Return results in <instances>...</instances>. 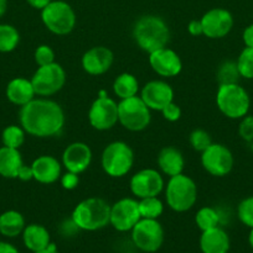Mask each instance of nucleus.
<instances>
[{
    "label": "nucleus",
    "mask_w": 253,
    "mask_h": 253,
    "mask_svg": "<svg viewBox=\"0 0 253 253\" xmlns=\"http://www.w3.org/2000/svg\"><path fill=\"white\" fill-rule=\"evenodd\" d=\"M19 120L25 132L34 137L45 138L61 132L66 116L59 103L46 98H39L21 106Z\"/></svg>",
    "instance_id": "obj_1"
},
{
    "label": "nucleus",
    "mask_w": 253,
    "mask_h": 253,
    "mask_svg": "<svg viewBox=\"0 0 253 253\" xmlns=\"http://www.w3.org/2000/svg\"><path fill=\"white\" fill-rule=\"evenodd\" d=\"M133 39L143 51L151 53L168 46L170 41V30L160 16L144 15L134 24Z\"/></svg>",
    "instance_id": "obj_2"
},
{
    "label": "nucleus",
    "mask_w": 253,
    "mask_h": 253,
    "mask_svg": "<svg viewBox=\"0 0 253 253\" xmlns=\"http://www.w3.org/2000/svg\"><path fill=\"white\" fill-rule=\"evenodd\" d=\"M111 205L102 198H88L76 205L72 211V221L79 230L97 231L109 224Z\"/></svg>",
    "instance_id": "obj_3"
},
{
    "label": "nucleus",
    "mask_w": 253,
    "mask_h": 253,
    "mask_svg": "<svg viewBox=\"0 0 253 253\" xmlns=\"http://www.w3.org/2000/svg\"><path fill=\"white\" fill-rule=\"evenodd\" d=\"M165 199L168 207L174 211H189L197 200L196 183L184 173L170 177L165 188Z\"/></svg>",
    "instance_id": "obj_4"
},
{
    "label": "nucleus",
    "mask_w": 253,
    "mask_h": 253,
    "mask_svg": "<svg viewBox=\"0 0 253 253\" xmlns=\"http://www.w3.org/2000/svg\"><path fill=\"white\" fill-rule=\"evenodd\" d=\"M216 104L226 118L242 119L250 111L251 99L238 83L221 84L216 93Z\"/></svg>",
    "instance_id": "obj_5"
},
{
    "label": "nucleus",
    "mask_w": 253,
    "mask_h": 253,
    "mask_svg": "<svg viewBox=\"0 0 253 253\" xmlns=\"http://www.w3.org/2000/svg\"><path fill=\"white\" fill-rule=\"evenodd\" d=\"M101 165L112 178H122L130 172L134 165V152L128 143L114 141L102 152Z\"/></svg>",
    "instance_id": "obj_6"
},
{
    "label": "nucleus",
    "mask_w": 253,
    "mask_h": 253,
    "mask_svg": "<svg viewBox=\"0 0 253 253\" xmlns=\"http://www.w3.org/2000/svg\"><path fill=\"white\" fill-rule=\"evenodd\" d=\"M41 20L50 32L64 36L73 31L77 17L68 2L63 0H52L41 10Z\"/></svg>",
    "instance_id": "obj_7"
},
{
    "label": "nucleus",
    "mask_w": 253,
    "mask_h": 253,
    "mask_svg": "<svg viewBox=\"0 0 253 253\" xmlns=\"http://www.w3.org/2000/svg\"><path fill=\"white\" fill-rule=\"evenodd\" d=\"M151 120L150 109L140 96L122 99L118 103V123L133 132L145 130Z\"/></svg>",
    "instance_id": "obj_8"
},
{
    "label": "nucleus",
    "mask_w": 253,
    "mask_h": 253,
    "mask_svg": "<svg viewBox=\"0 0 253 253\" xmlns=\"http://www.w3.org/2000/svg\"><path fill=\"white\" fill-rule=\"evenodd\" d=\"M32 86L36 95L47 98L55 95L63 88L66 83V72L61 64L54 63L37 68L31 78Z\"/></svg>",
    "instance_id": "obj_9"
},
{
    "label": "nucleus",
    "mask_w": 253,
    "mask_h": 253,
    "mask_svg": "<svg viewBox=\"0 0 253 253\" xmlns=\"http://www.w3.org/2000/svg\"><path fill=\"white\" fill-rule=\"evenodd\" d=\"M164 229L158 219H140L131 229V241L136 249L154 253L164 244Z\"/></svg>",
    "instance_id": "obj_10"
},
{
    "label": "nucleus",
    "mask_w": 253,
    "mask_h": 253,
    "mask_svg": "<svg viewBox=\"0 0 253 253\" xmlns=\"http://www.w3.org/2000/svg\"><path fill=\"white\" fill-rule=\"evenodd\" d=\"M233 155L225 145L211 143L201 152V165L203 169L213 177H225L232 170Z\"/></svg>",
    "instance_id": "obj_11"
},
{
    "label": "nucleus",
    "mask_w": 253,
    "mask_h": 253,
    "mask_svg": "<svg viewBox=\"0 0 253 253\" xmlns=\"http://www.w3.org/2000/svg\"><path fill=\"white\" fill-rule=\"evenodd\" d=\"M88 121L96 130H111L118 123V104L109 96H98L89 108Z\"/></svg>",
    "instance_id": "obj_12"
},
{
    "label": "nucleus",
    "mask_w": 253,
    "mask_h": 253,
    "mask_svg": "<svg viewBox=\"0 0 253 253\" xmlns=\"http://www.w3.org/2000/svg\"><path fill=\"white\" fill-rule=\"evenodd\" d=\"M141 219L139 203L131 198H123L111 205L109 224L119 232L131 231L136 222Z\"/></svg>",
    "instance_id": "obj_13"
},
{
    "label": "nucleus",
    "mask_w": 253,
    "mask_h": 253,
    "mask_svg": "<svg viewBox=\"0 0 253 253\" xmlns=\"http://www.w3.org/2000/svg\"><path fill=\"white\" fill-rule=\"evenodd\" d=\"M130 192L138 199L158 197L164 190L163 175L153 168H145L136 172L129 182Z\"/></svg>",
    "instance_id": "obj_14"
},
{
    "label": "nucleus",
    "mask_w": 253,
    "mask_h": 253,
    "mask_svg": "<svg viewBox=\"0 0 253 253\" xmlns=\"http://www.w3.org/2000/svg\"><path fill=\"white\" fill-rule=\"evenodd\" d=\"M203 35L208 39H222L227 36L233 27V16L228 10L215 7L208 10L201 17Z\"/></svg>",
    "instance_id": "obj_15"
},
{
    "label": "nucleus",
    "mask_w": 253,
    "mask_h": 253,
    "mask_svg": "<svg viewBox=\"0 0 253 253\" xmlns=\"http://www.w3.org/2000/svg\"><path fill=\"white\" fill-rule=\"evenodd\" d=\"M149 64L156 74L165 78L176 77L183 69V62L179 54L168 47L149 53Z\"/></svg>",
    "instance_id": "obj_16"
},
{
    "label": "nucleus",
    "mask_w": 253,
    "mask_h": 253,
    "mask_svg": "<svg viewBox=\"0 0 253 253\" xmlns=\"http://www.w3.org/2000/svg\"><path fill=\"white\" fill-rule=\"evenodd\" d=\"M140 98L150 110L161 111L174 101V90L164 81H150L143 86Z\"/></svg>",
    "instance_id": "obj_17"
},
{
    "label": "nucleus",
    "mask_w": 253,
    "mask_h": 253,
    "mask_svg": "<svg viewBox=\"0 0 253 253\" xmlns=\"http://www.w3.org/2000/svg\"><path fill=\"white\" fill-rule=\"evenodd\" d=\"M92 151L84 142H73L62 153V165L68 172L81 174L91 166Z\"/></svg>",
    "instance_id": "obj_18"
},
{
    "label": "nucleus",
    "mask_w": 253,
    "mask_h": 253,
    "mask_svg": "<svg viewBox=\"0 0 253 253\" xmlns=\"http://www.w3.org/2000/svg\"><path fill=\"white\" fill-rule=\"evenodd\" d=\"M114 61L113 52L103 46L89 48L82 56V68L91 76H101L111 69Z\"/></svg>",
    "instance_id": "obj_19"
},
{
    "label": "nucleus",
    "mask_w": 253,
    "mask_h": 253,
    "mask_svg": "<svg viewBox=\"0 0 253 253\" xmlns=\"http://www.w3.org/2000/svg\"><path fill=\"white\" fill-rule=\"evenodd\" d=\"M34 179L41 184H52L61 178V163L54 156L37 157L31 165Z\"/></svg>",
    "instance_id": "obj_20"
},
{
    "label": "nucleus",
    "mask_w": 253,
    "mask_h": 253,
    "mask_svg": "<svg viewBox=\"0 0 253 253\" xmlns=\"http://www.w3.org/2000/svg\"><path fill=\"white\" fill-rule=\"evenodd\" d=\"M35 95H36V93H35V89L32 86L31 79L16 77L7 83L6 98L14 105L21 108L25 104L34 100Z\"/></svg>",
    "instance_id": "obj_21"
},
{
    "label": "nucleus",
    "mask_w": 253,
    "mask_h": 253,
    "mask_svg": "<svg viewBox=\"0 0 253 253\" xmlns=\"http://www.w3.org/2000/svg\"><path fill=\"white\" fill-rule=\"evenodd\" d=\"M230 246V237L220 226L202 231L200 237V250L202 253H227Z\"/></svg>",
    "instance_id": "obj_22"
},
{
    "label": "nucleus",
    "mask_w": 253,
    "mask_h": 253,
    "mask_svg": "<svg viewBox=\"0 0 253 253\" xmlns=\"http://www.w3.org/2000/svg\"><path fill=\"white\" fill-rule=\"evenodd\" d=\"M158 166L164 174L174 177L183 173L185 167L184 156L178 148L164 147L158 155Z\"/></svg>",
    "instance_id": "obj_23"
},
{
    "label": "nucleus",
    "mask_w": 253,
    "mask_h": 253,
    "mask_svg": "<svg viewBox=\"0 0 253 253\" xmlns=\"http://www.w3.org/2000/svg\"><path fill=\"white\" fill-rule=\"evenodd\" d=\"M22 241L25 247L32 253L42 251L51 244L50 232L42 225L30 224L22 231Z\"/></svg>",
    "instance_id": "obj_24"
},
{
    "label": "nucleus",
    "mask_w": 253,
    "mask_h": 253,
    "mask_svg": "<svg viewBox=\"0 0 253 253\" xmlns=\"http://www.w3.org/2000/svg\"><path fill=\"white\" fill-rule=\"evenodd\" d=\"M24 165L21 153L16 148H10L6 146L0 147V175L7 179L17 178L20 168Z\"/></svg>",
    "instance_id": "obj_25"
},
{
    "label": "nucleus",
    "mask_w": 253,
    "mask_h": 253,
    "mask_svg": "<svg viewBox=\"0 0 253 253\" xmlns=\"http://www.w3.org/2000/svg\"><path fill=\"white\" fill-rule=\"evenodd\" d=\"M25 219L21 212L7 210L0 214V235L5 237H16L25 229Z\"/></svg>",
    "instance_id": "obj_26"
},
{
    "label": "nucleus",
    "mask_w": 253,
    "mask_h": 253,
    "mask_svg": "<svg viewBox=\"0 0 253 253\" xmlns=\"http://www.w3.org/2000/svg\"><path fill=\"white\" fill-rule=\"evenodd\" d=\"M139 90V82L135 76L130 73H122L113 83V91L119 99H128L135 96Z\"/></svg>",
    "instance_id": "obj_27"
},
{
    "label": "nucleus",
    "mask_w": 253,
    "mask_h": 253,
    "mask_svg": "<svg viewBox=\"0 0 253 253\" xmlns=\"http://www.w3.org/2000/svg\"><path fill=\"white\" fill-rule=\"evenodd\" d=\"M20 42V34L16 27L9 24H0V52L14 51Z\"/></svg>",
    "instance_id": "obj_28"
},
{
    "label": "nucleus",
    "mask_w": 253,
    "mask_h": 253,
    "mask_svg": "<svg viewBox=\"0 0 253 253\" xmlns=\"http://www.w3.org/2000/svg\"><path fill=\"white\" fill-rule=\"evenodd\" d=\"M220 214L216 209L210 207H203L196 212L195 221L198 229L201 231H206V230L213 229L217 227L220 224Z\"/></svg>",
    "instance_id": "obj_29"
},
{
    "label": "nucleus",
    "mask_w": 253,
    "mask_h": 253,
    "mask_svg": "<svg viewBox=\"0 0 253 253\" xmlns=\"http://www.w3.org/2000/svg\"><path fill=\"white\" fill-rule=\"evenodd\" d=\"M138 203L141 219H158L163 214L164 204L158 199V197L144 198Z\"/></svg>",
    "instance_id": "obj_30"
},
{
    "label": "nucleus",
    "mask_w": 253,
    "mask_h": 253,
    "mask_svg": "<svg viewBox=\"0 0 253 253\" xmlns=\"http://www.w3.org/2000/svg\"><path fill=\"white\" fill-rule=\"evenodd\" d=\"M25 130L21 126L9 125L2 130L1 141L2 146H6L10 148H16L19 150L25 142Z\"/></svg>",
    "instance_id": "obj_31"
},
{
    "label": "nucleus",
    "mask_w": 253,
    "mask_h": 253,
    "mask_svg": "<svg viewBox=\"0 0 253 253\" xmlns=\"http://www.w3.org/2000/svg\"><path fill=\"white\" fill-rule=\"evenodd\" d=\"M241 74L236 62L226 61L218 67L217 69V81L218 84H235L240 79Z\"/></svg>",
    "instance_id": "obj_32"
},
{
    "label": "nucleus",
    "mask_w": 253,
    "mask_h": 253,
    "mask_svg": "<svg viewBox=\"0 0 253 253\" xmlns=\"http://www.w3.org/2000/svg\"><path fill=\"white\" fill-rule=\"evenodd\" d=\"M237 67L241 77L253 79V47H246L237 59Z\"/></svg>",
    "instance_id": "obj_33"
},
{
    "label": "nucleus",
    "mask_w": 253,
    "mask_h": 253,
    "mask_svg": "<svg viewBox=\"0 0 253 253\" xmlns=\"http://www.w3.org/2000/svg\"><path fill=\"white\" fill-rule=\"evenodd\" d=\"M189 140H190L191 147L195 151H197V152H203L212 143L210 133L205 130H201V128L193 130L190 133V138Z\"/></svg>",
    "instance_id": "obj_34"
},
{
    "label": "nucleus",
    "mask_w": 253,
    "mask_h": 253,
    "mask_svg": "<svg viewBox=\"0 0 253 253\" xmlns=\"http://www.w3.org/2000/svg\"><path fill=\"white\" fill-rule=\"evenodd\" d=\"M237 215L240 221L246 226L253 227V197H248L243 199L238 204Z\"/></svg>",
    "instance_id": "obj_35"
},
{
    "label": "nucleus",
    "mask_w": 253,
    "mask_h": 253,
    "mask_svg": "<svg viewBox=\"0 0 253 253\" xmlns=\"http://www.w3.org/2000/svg\"><path fill=\"white\" fill-rule=\"evenodd\" d=\"M34 58L39 67L47 66V64H51L55 62V52L47 44H41V46L35 49Z\"/></svg>",
    "instance_id": "obj_36"
},
{
    "label": "nucleus",
    "mask_w": 253,
    "mask_h": 253,
    "mask_svg": "<svg viewBox=\"0 0 253 253\" xmlns=\"http://www.w3.org/2000/svg\"><path fill=\"white\" fill-rule=\"evenodd\" d=\"M238 133L246 142H253V116H243L238 127Z\"/></svg>",
    "instance_id": "obj_37"
},
{
    "label": "nucleus",
    "mask_w": 253,
    "mask_h": 253,
    "mask_svg": "<svg viewBox=\"0 0 253 253\" xmlns=\"http://www.w3.org/2000/svg\"><path fill=\"white\" fill-rule=\"evenodd\" d=\"M161 114H163L165 120L170 121V123H175V121H178L179 119L181 118V109L178 104H175L173 101V103L168 104V105L161 110Z\"/></svg>",
    "instance_id": "obj_38"
},
{
    "label": "nucleus",
    "mask_w": 253,
    "mask_h": 253,
    "mask_svg": "<svg viewBox=\"0 0 253 253\" xmlns=\"http://www.w3.org/2000/svg\"><path fill=\"white\" fill-rule=\"evenodd\" d=\"M60 179H61L62 188H63V189H66V190L76 189V188L78 187V184H79L78 174H76V173L68 172V170H67L64 174H62Z\"/></svg>",
    "instance_id": "obj_39"
},
{
    "label": "nucleus",
    "mask_w": 253,
    "mask_h": 253,
    "mask_svg": "<svg viewBox=\"0 0 253 253\" xmlns=\"http://www.w3.org/2000/svg\"><path fill=\"white\" fill-rule=\"evenodd\" d=\"M17 178L20 180H22V182H29V180L34 179V173H32L31 166L22 165L19 173H17Z\"/></svg>",
    "instance_id": "obj_40"
},
{
    "label": "nucleus",
    "mask_w": 253,
    "mask_h": 253,
    "mask_svg": "<svg viewBox=\"0 0 253 253\" xmlns=\"http://www.w3.org/2000/svg\"><path fill=\"white\" fill-rule=\"evenodd\" d=\"M188 30L189 32H190V35H192V36H200V35H203L201 20H192V21L189 22Z\"/></svg>",
    "instance_id": "obj_41"
},
{
    "label": "nucleus",
    "mask_w": 253,
    "mask_h": 253,
    "mask_svg": "<svg viewBox=\"0 0 253 253\" xmlns=\"http://www.w3.org/2000/svg\"><path fill=\"white\" fill-rule=\"evenodd\" d=\"M243 42L246 47H253V24L246 27L243 31Z\"/></svg>",
    "instance_id": "obj_42"
},
{
    "label": "nucleus",
    "mask_w": 253,
    "mask_h": 253,
    "mask_svg": "<svg viewBox=\"0 0 253 253\" xmlns=\"http://www.w3.org/2000/svg\"><path fill=\"white\" fill-rule=\"evenodd\" d=\"M26 1L27 4H29L31 7H34V9L42 10L44 7H46L52 0H26Z\"/></svg>",
    "instance_id": "obj_43"
},
{
    "label": "nucleus",
    "mask_w": 253,
    "mask_h": 253,
    "mask_svg": "<svg viewBox=\"0 0 253 253\" xmlns=\"http://www.w3.org/2000/svg\"><path fill=\"white\" fill-rule=\"evenodd\" d=\"M0 253H20L14 245L0 241Z\"/></svg>",
    "instance_id": "obj_44"
},
{
    "label": "nucleus",
    "mask_w": 253,
    "mask_h": 253,
    "mask_svg": "<svg viewBox=\"0 0 253 253\" xmlns=\"http://www.w3.org/2000/svg\"><path fill=\"white\" fill-rule=\"evenodd\" d=\"M35 253H59V251H57L56 245L50 244L45 250H42V251H39V252H35Z\"/></svg>",
    "instance_id": "obj_45"
},
{
    "label": "nucleus",
    "mask_w": 253,
    "mask_h": 253,
    "mask_svg": "<svg viewBox=\"0 0 253 253\" xmlns=\"http://www.w3.org/2000/svg\"><path fill=\"white\" fill-rule=\"evenodd\" d=\"M7 9V0H0V17L6 12Z\"/></svg>",
    "instance_id": "obj_46"
},
{
    "label": "nucleus",
    "mask_w": 253,
    "mask_h": 253,
    "mask_svg": "<svg viewBox=\"0 0 253 253\" xmlns=\"http://www.w3.org/2000/svg\"><path fill=\"white\" fill-rule=\"evenodd\" d=\"M248 242H250L251 247L253 249V227L251 229V232H250V236H248Z\"/></svg>",
    "instance_id": "obj_47"
},
{
    "label": "nucleus",
    "mask_w": 253,
    "mask_h": 253,
    "mask_svg": "<svg viewBox=\"0 0 253 253\" xmlns=\"http://www.w3.org/2000/svg\"><path fill=\"white\" fill-rule=\"evenodd\" d=\"M251 148H252V151H253V142H252V145H251Z\"/></svg>",
    "instance_id": "obj_48"
}]
</instances>
